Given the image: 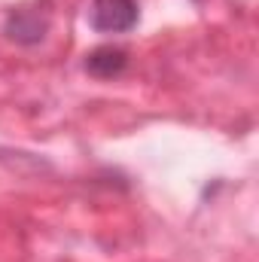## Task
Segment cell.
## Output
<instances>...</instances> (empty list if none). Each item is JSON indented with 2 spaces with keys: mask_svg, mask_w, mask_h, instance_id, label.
<instances>
[{
  "mask_svg": "<svg viewBox=\"0 0 259 262\" xmlns=\"http://www.w3.org/2000/svg\"><path fill=\"white\" fill-rule=\"evenodd\" d=\"M46 34V21L40 18V12H31V9H18L6 18V37L21 43V46H34L40 43Z\"/></svg>",
  "mask_w": 259,
  "mask_h": 262,
  "instance_id": "7a4b0ae2",
  "label": "cell"
},
{
  "mask_svg": "<svg viewBox=\"0 0 259 262\" xmlns=\"http://www.w3.org/2000/svg\"><path fill=\"white\" fill-rule=\"evenodd\" d=\"M89 18L101 34H125L137 25V0H92Z\"/></svg>",
  "mask_w": 259,
  "mask_h": 262,
  "instance_id": "6da1fadb",
  "label": "cell"
},
{
  "mask_svg": "<svg viewBox=\"0 0 259 262\" xmlns=\"http://www.w3.org/2000/svg\"><path fill=\"white\" fill-rule=\"evenodd\" d=\"M128 67V52L119 46H98L85 55V70L98 79H113Z\"/></svg>",
  "mask_w": 259,
  "mask_h": 262,
  "instance_id": "3957f363",
  "label": "cell"
}]
</instances>
